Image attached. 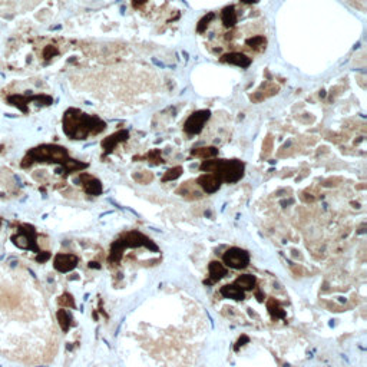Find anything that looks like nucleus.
<instances>
[{
  "mask_svg": "<svg viewBox=\"0 0 367 367\" xmlns=\"http://www.w3.org/2000/svg\"><path fill=\"white\" fill-rule=\"evenodd\" d=\"M191 155L201 159H210L218 155V149L215 147H202V148H195L191 151Z\"/></svg>",
  "mask_w": 367,
  "mask_h": 367,
  "instance_id": "aec40b11",
  "label": "nucleus"
},
{
  "mask_svg": "<svg viewBox=\"0 0 367 367\" xmlns=\"http://www.w3.org/2000/svg\"><path fill=\"white\" fill-rule=\"evenodd\" d=\"M237 20H238V18H237V12L234 6H227V7L222 9V12H221V22H222L224 26L231 29V27L236 26Z\"/></svg>",
  "mask_w": 367,
  "mask_h": 367,
  "instance_id": "f3484780",
  "label": "nucleus"
},
{
  "mask_svg": "<svg viewBox=\"0 0 367 367\" xmlns=\"http://www.w3.org/2000/svg\"><path fill=\"white\" fill-rule=\"evenodd\" d=\"M147 1H148V0H132V6H133L135 9H141Z\"/></svg>",
  "mask_w": 367,
  "mask_h": 367,
  "instance_id": "2f4dec72",
  "label": "nucleus"
},
{
  "mask_svg": "<svg viewBox=\"0 0 367 367\" xmlns=\"http://www.w3.org/2000/svg\"><path fill=\"white\" fill-rule=\"evenodd\" d=\"M133 180L136 183L142 184V185H147V184H149L154 180V175L151 172H148V171H139V172L133 174Z\"/></svg>",
  "mask_w": 367,
  "mask_h": 367,
  "instance_id": "393cba45",
  "label": "nucleus"
},
{
  "mask_svg": "<svg viewBox=\"0 0 367 367\" xmlns=\"http://www.w3.org/2000/svg\"><path fill=\"white\" fill-rule=\"evenodd\" d=\"M197 184L200 185V188H201L204 192H207V194H214V192H217V191L220 189V186H221V180H220L217 175H214V174H211V172H207V174L201 175V177L197 180Z\"/></svg>",
  "mask_w": 367,
  "mask_h": 367,
  "instance_id": "ddd939ff",
  "label": "nucleus"
},
{
  "mask_svg": "<svg viewBox=\"0 0 367 367\" xmlns=\"http://www.w3.org/2000/svg\"><path fill=\"white\" fill-rule=\"evenodd\" d=\"M221 295L225 297V298H231V300H237V301H241L245 298V294L241 289H238L234 284H227L224 287H221L220 290Z\"/></svg>",
  "mask_w": 367,
  "mask_h": 367,
  "instance_id": "a211bd4d",
  "label": "nucleus"
},
{
  "mask_svg": "<svg viewBox=\"0 0 367 367\" xmlns=\"http://www.w3.org/2000/svg\"><path fill=\"white\" fill-rule=\"evenodd\" d=\"M4 95H6V101L10 105L19 108L20 110H23L25 113L30 112V106H49L52 104V96L46 95V93H27V91H20L18 89H12L10 86L7 89H4Z\"/></svg>",
  "mask_w": 367,
  "mask_h": 367,
  "instance_id": "39448f33",
  "label": "nucleus"
},
{
  "mask_svg": "<svg viewBox=\"0 0 367 367\" xmlns=\"http://www.w3.org/2000/svg\"><path fill=\"white\" fill-rule=\"evenodd\" d=\"M145 158L148 159V162H151L152 165H159L164 162V159L161 157V151L159 149H152L151 152H148Z\"/></svg>",
  "mask_w": 367,
  "mask_h": 367,
  "instance_id": "bb28decb",
  "label": "nucleus"
},
{
  "mask_svg": "<svg viewBox=\"0 0 367 367\" xmlns=\"http://www.w3.org/2000/svg\"><path fill=\"white\" fill-rule=\"evenodd\" d=\"M79 258L75 254H57L53 260V267L59 273H69L76 268Z\"/></svg>",
  "mask_w": 367,
  "mask_h": 367,
  "instance_id": "9d476101",
  "label": "nucleus"
},
{
  "mask_svg": "<svg viewBox=\"0 0 367 367\" xmlns=\"http://www.w3.org/2000/svg\"><path fill=\"white\" fill-rule=\"evenodd\" d=\"M183 166H174L171 169H168L165 172V175L162 177V183H168V181H175L183 175Z\"/></svg>",
  "mask_w": 367,
  "mask_h": 367,
  "instance_id": "b1692460",
  "label": "nucleus"
},
{
  "mask_svg": "<svg viewBox=\"0 0 367 367\" xmlns=\"http://www.w3.org/2000/svg\"><path fill=\"white\" fill-rule=\"evenodd\" d=\"M257 298H258V301H262V300H264V295H262L261 293H257Z\"/></svg>",
  "mask_w": 367,
  "mask_h": 367,
  "instance_id": "f704fd0d",
  "label": "nucleus"
},
{
  "mask_svg": "<svg viewBox=\"0 0 367 367\" xmlns=\"http://www.w3.org/2000/svg\"><path fill=\"white\" fill-rule=\"evenodd\" d=\"M220 60L222 63H228V65H234V66H238V68H242V69H247L253 60L251 57H248L247 55L239 52H231V53H225L220 57Z\"/></svg>",
  "mask_w": 367,
  "mask_h": 367,
  "instance_id": "f8f14e48",
  "label": "nucleus"
},
{
  "mask_svg": "<svg viewBox=\"0 0 367 367\" xmlns=\"http://www.w3.org/2000/svg\"><path fill=\"white\" fill-rule=\"evenodd\" d=\"M62 125L65 135L75 141L89 139L91 136L99 135L106 129L105 121H102L98 115L85 113L76 108H71L65 112Z\"/></svg>",
  "mask_w": 367,
  "mask_h": 367,
  "instance_id": "f257e3e1",
  "label": "nucleus"
},
{
  "mask_svg": "<svg viewBox=\"0 0 367 367\" xmlns=\"http://www.w3.org/2000/svg\"><path fill=\"white\" fill-rule=\"evenodd\" d=\"M210 116L211 112L208 109H201V110L192 112L186 118V121L184 124V131H185V133H188V135H198L200 132L204 129V127L208 122Z\"/></svg>",
  "mask_w": 367,
  "mask_h": 367,
  "instance_id": "423d86ee",
  "label": "nucleus"
},
{
  "mask_svg": "<svg viewBox=\"0 0 367 367\" xmlns=\"http://www.w3.org/2000/svg\"><path fill=\"white\" fill-rule=\"evenodd\" d=\"M201 171L217 175L221 183L236 184L244 177L245 165L239 159H205L201 164Z\"/></svg>",
  "mask_w": 367,
  "mask_h": 367,
  "instance_id": "f03ea898",
  "label": "nucleus"
},
{
  "mask_svg": "<svg viewBox=\"0 0 367 367\" xmlns=\"http://www.w3.org/2000/svg\"><path fill=\"white\" fill-rule=\"evenodd\" d=\"M51 258V254L48 253V251H45V253H40L37 257H36V260L39 262H45V261H48Z\"/></svg>",
  "mask_w": 367,
  "mask_h": 367,
  "instance_id": "7c9ffc66",
  "label": "nucleus"
},
{
  "mask_svg": "<svg viewBox=\"0 0 367 367\" xmlns=\"http://www.w3.org/2000/svg\"><path fill=\"white\" fill-rule=\"evenodd\" d=\"M248 340H250V339H248V336L242 334V336H241V337L238 339V341L236 343V347H234V350H236V351H238V350H239V347H242V346H244L245 343H248Z\"/></svg>",
  "mask_w": 367,
  "mask_h": 367,
  "instance_id": "c756f323",
  "label": "nucleus"
},
{
  "mask_svg": "<svg viewBox=\"0 0 367 367\" xmlns=\"http://www.w3.org/2000/svg\"><path fill=\"white\" fill-rule=\"evenodd\" d=\"M247 46H250L251 49L254 51H261L265 48V37L261 36V35H257V36H253L250 39H247Z\"/></svg>",
  "mask_w": 367,
  "mask_h": 367,
  "instance_id": "5701e85b",
  "label": "nucleus"
},
{
  "mask_svg": "<svg viewBox=\"0 0 367 367\" xmlns=\"http://www.w3.org/2000/svg\"><path fill=\"white\" fill-rule=\"evenodd\" d=\"M56 317H57V321H59V326H60V329L66 333V331H69V329L72 327V315L69 314V312L68 310H63V309H60V310H57V313H56Z\"/></svg>",
  "mask_w": 367,
  "mask_h": 367,
  "instance_id": "4be33fe9",
  "label": "nucleus"
},
{
  "mask_svg": "<svg viewBox=\"0 0 367 367\" xmlns=\"http://www.w3.org/2000/svg\"><path fill=\"white\" fill-rule=\"evenodd\" d=\"M15 245H18L19 248L23 250H33L37 251V245H36V231L29 227V225H23L22 230L12 238Z\"/></svg>",
  "mask_w": 367,
  "mask_h": 367,
  "instance_id": "6e6552de",
  "label": "nucleus"
},
{
  "mask_svg": "<svg viewBox=\"0 0 367 367\" xmlns=\"http://www.w3.org/2000/svg\"><path fill=\"white\" fill-rule=\"evenodd\" d=\"M138 247H145V248H148L151 251H158L157 244L151 238H148V237L144 236L142 233H138V231H129V233L122 234L116 241L112 242L110 254H109V262L118 264L122 258V254H124L125 248H138Z\"/></svg>",
  "mask_w": 367,
  "mask_h": 367,
  "instance_id": "7ed1b4c3",
  "label": "nucleus"
},
{
  "mask_svg": "<svg viewBox=\"0 0 367 367\" xmlns=\"http://www.w3.org/2000/svg\"><path fill=\"white\" fill-rule=\"evenodd\" d=\"M278 91H280V88H278L275 83H273V82H265V83H262L260 89H257V91L251 95V101H254V102H261L264 99H267V98H270V96L278 93Z\"/></svg>",
  "mask_w": 367,
  "mask_h": 367,
  "instance_id": "4468645a",
  "label": "nucleus"
},
{
  "mask_svg": "<svg viewBox=\"0 0 367 367\" xmlns=\"http://www.w3.org/2000/svg\"><path fill=\"white\" fill-rule=\"evenodd\" d=\"M271 149H273V138H271V135H268V136L265 138L264 144H262V154H264V155H268V154L271 152Z\"/></svg>",
  "mask_w": 367,
  "mask_h": 367,
  "instance_id": "c85d7f7f",
  "label": "nucleus"
},
{
  "mask_svg": "<svg viewBox=\"0 0 367 367\" xmlns=\"http://www.w3.org/2000/svg\"><path fill=\"white\" fill-rule=\"evenodd\" d=\"M214 18H215V13H208V15H205L200 22H198V25H197V32L198 33H204L205 30H207V27L210 26V23L214 20Z\"/></svg>",
  "mask_w": 367,
  "mask_h": 367,
  "instance_id": "a878e982",
  "label": "nucleus"
},
{
  "mask_svg": "<svg viewBox=\"0 0 367 367\" xmlns=\"http://www.w3.org/2000/svg\"><path fill=\"white\" fill-rule=\"evenodd\" d=\"M222 261L227 267H230L233 270H242V268L248 267V264H250V254L245 250L233 247L224 253Z\"/></svg>",
  "mask_w": 367,
  "mask_h": 367,
  "instance_id": "0eeeda50",
  "label": "nucleus"
},
{
  "mask_svg": "<svg viewBox=\"0 0 367 367\" xmlns=\"http://www.w3.org/2000/svg\"><path fill=\"white\" fill-rule=\"evenodd\" d=\"M78 181L82 185V188L85 189V192L89 194V195H95L96 197V195H101L102 191H104V186H102L101 181L98 178L89 175V174H85V172L80 174Z\"/></svg>",
  "mask_w": 367,
  "mask_h": 367,
  "instance_id": "9b49d317",
  "label": "nucleus"
},
{
  "mask_svg": "<svg viewBox=\"0 0 367 367\" xmlns=\"http://www.w3.org/2000/svg\"><path fill=\"white\" fill-rule=\"evenodd\" d=\"M208 274H210V275H208L210 278L205 280L204 284L211 286V284L220 281L221 278H224V277L227 275V268H225L224 264H221L220 261H211L210 265H208Z\"/></svg>",
  "mask_w": 367,
  "mask_h": 367,
  "instance_id": "2eb2a0df",
  "label": "nucleus"
},
{
  "mask_svg": "<svg viewBox=\"0 0 367 367\" xmlns=\"http://www.w3.org/2000/svg\"><path fill=\"white\" fill-rule=\"evenodd\" d=\"M241 3H245V4H254V3H257L258 0H239Z\"/></svg>",
  "mask_w": 367,
  "mask_h": 367,
  "instance_id": "473e14b6",
  "label": "nucleus"
},
{
  "mask_svg": "<svg viewBox=\"0 0 367 367\" xmlns=\"http://www.w3.org/2000/svg\"><path fill=\"white\" fill-rule=\"evenodd\" d=\"M256 283H257V280H256L254 275H251V274H242V275H239L236 281H234V286H237L238 289H241L244 291V290L254 289Z\"/></svg>",
  "mask_w": 367,
  "mask_h": 367,
  "instance_id": "6ab92c4d",
  "label": "nucleus"
},
{
  "mask_svg": "<svg viewBox=\"0 0 367 367\" xmlns=\"http://www.w3.org/2000/svg\"><path fill=\"white\" fill-rule=\"evenodd\" d=\"M71 159L66 148L59 145H40L27 152L26 158L22 162V166H30L35 162H53L60 166Z\"/></svg>",
  "mask_w": 367,
  "mask_h": 367,
  "instance_id": "20e7f679",
  "label": "nucleus"
},
{
  "mask_svg": "<svg viewBox=\"0 0 367 367\" xmlns=\"http://www.w3.org/2000/svg\"><path fill=\"white\" fill-rule=\"evenodd\" d=\"M177 194L178 195H183L185 198H189V200H198L202 197V192L195 189V184L194 183H185L183 184L178 189H177Z\"/></svg>",
  "mask_w": 367,
  "mask_h": 367,
  "instance_id": "dca6fc26",
  "label": "nucleus"
},
{
  "mask_svg": "<svg viewBox=\"0 0 367 367\" xmlns=\"http://www.w3.org/2000/svg\"><path fill=\"white\" fill-rule=\"evenodd\" d=\"M89 267H91V268H92V267H93V268H101V265H99L98 262H95V261L89 262Z\"/></svg>",
  "mask_w": 367,
  "mask_h": 367,
  "instance_id": "72a5a7b5",
  "label": "nucleus"
},
{
  "mask_svg": "<svg viewBox=\"0 0 367 367\" xmlns=\"http://www.w3.org/2000/svg\"><path fill=\"white\" fill-rule=\"evenodd\" d=\"M59 304L63 306V307H71V309H75V300L73 297L69 294V293H65L63 295H60L59 298Z\"/></svg>",
  "mask_w": 367,
  "mask_h": 367,
  "instance_id": "cd10ccee",
  "label": "nucleus"
},
{
  "mask_svg": "<svg viewBox=\"0 0 367 367\" xmlns=\"http://www.w3.org/2000/svg\"><path fill=\"white\" fill-rule=\"evenodd\" d=\"M128 138H129V132L127 131V129H119V131H116L115 133L106 136L105 139L102 141V144H101V145H102V151H104V157L112 154L113 149H115L119 144L127 142Z\"/></svg>",
  "mask_w": 367,
  "mask_h": 367,
  "instance_id": "1a4fd4ad",
  "label": "nucleus"
},
{
  "mask_svg": "<svg viewBox=\"0 0 367 367\" xmlns=\"http://www.w3.org/2000/svg\"><path fill=\"white\" fill-rule=\"evenodd\" d=\"M267 310H268V313L271 314V317L275 318V320L284 318V317H286L284 309H283V307L280 306V303H278L277 300H274V298H270V300H268V303H267Z\"/></svg>",
  "mask_w": 367,
  "mask_h": 367,
  "instance_id": "412c9836",
  "label": "nucleus"
}]
</instances>
